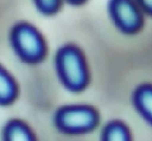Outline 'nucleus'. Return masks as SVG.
I'll use <instances>...</instances> for the list:
<instances>
[{"mask_svg":"<svg viewBox=\"0 0 152 141\" xmlns=\"http://www.w3.org/2000/svg\"><path fill=\"white\" fill-rule=\"evenodd\" d=\"M57 75L65 88L72 91L82 90L89 81V72L83 52L74 44H65L55 56Z\"/></svg>","mask_w":152,"mask_h":141,"instance_id":"nucleus-1","label":"nucleus"},{"mask_svg":"<svg viewBox=\"0 0 152 141\" xmlns=\"http://www.w3.org/2000/svg\"><path fill=\"white\" fill-rule=\"evenodd\" d=\"M10 43L15 55L25 63H38L46 55L42 33L30 23H17L10 32Z\"/></svg>","mask_w":152,"mask_h":141,"instance_id":"nucleus-2","label":"nucleus"},{"mask_svg":"<svg viewBox=\"0 0 152 141\" xmlns=\"http://www.w3.org/2000/svg\"><path fill=\"white\" fill-rule=\"evenodd\" d=\"M99 116L89 105H65L55 115L56 126L65 133H83L91 130L97 123Z\"/></svg>","mask_w":152,"mask_h":141,"instance_id":"nucleus-3","label":"nucleus"},{"mask_svg":"<svg viewBox=\"0 0 152 141\" xmlns=\"http://www.w3.org/2000/svg\"><path fill=\"white\" fill-rule=\"evenodd\" d=\"M109 15L124 33H134L142 26V13L135 0H109Z\"/></svg>","mask_w":152,"mask_h":141,"instance_id":"nucleus-4","label":"nucleus"},{"mask_svg":"<svg viewBox=\"0 0 152 141\" xmlns=\"http://www.w3.org/2000/svg\"><path fill=\"white\" fill-rule=\"evenodd\" d=\"M133 100L137 109L148 122L152 123V85L142 84L137 88Z\"/></svg>","mask_w":152,"mask_h":141,"instance_id":"nucleus-5","label":"nucleus"},{"mask_svg":"<svg viewBox=\"0 0 152 141\" xmlns=\"http://www.w3.org/2000/svg\"><path fill=\"white\" fill-rule=\"evenodd\" d=\"M5 141H36L30 128L19 120L10 121L4 130Z\"/></svg>","mask_w":152,"mask_h":141,"instance_id":"nucleus-6","label":"nucleus"},{"mask_svg":"<svg viewBox=\"0 0 152 141\" xmlns=\"http://www.w3.org/2000/svg\"><path fill=\"white\" fill-rule=\"evenodd\" d=\"M18 94V86L13 77L0 65V104L12 103Z\"/></svg>","mask_w":152,"mask_h":141,"instance_id":"nucleus-7","label":"nucleus"},{"mask_svg":"<svg viewBox=\"0 0 152 141\" xmlns=\"http://www.w3.org/2000/svg\"><path fill=\"white\" fill-rule=\"evenodd\" d=\"M102 141H131L129 133L124 123L120 121H112L103 130Z\"/></svg>","mask_w":152,"mask_h":141,"instance_id":"nucleus-8","label":"nucleus"},{"mask_svg":"<svg viewBox=\"0 0 152 141\" xmlns=\"http://www.w3.org/2000/svg\"><path fill=\"white\" fill-rule=\"evenodd\" d=\"M37 9L46 15L56 13L62 5V0H33Z\"/></svg>","mask_w":152,"mask_h":141,"instance_id":"nucleus-9","label":"nucleus"},{"mask_svg":"<svg viewBox=\"0 0 152 141\" xmlns=\"http://www.w3.org/2000/svg\"><path fill=\"white\" fill-rule=\"evenodd\" d=\"M139 7L148 14H152V0H135Z\"/></svg>","mask_w":152,"mask_h":141,"instance_id":"nucleus-10","label":"nucleus"},{"mask_svg":"<svg viewBox=\"0 0 152 141\" xmlns=\"http://www.w3.org/2000/svg\"><path fill=\"white\" fill-rule=\"evenodd\" d=\"M66 2H69L70 5H81L83 2H86L87 0H65Z\"/></svg>","mask_w":152,"mask_h":141,"instance_id":"nucleus-11","label":"nucleus"}]
</instances>
